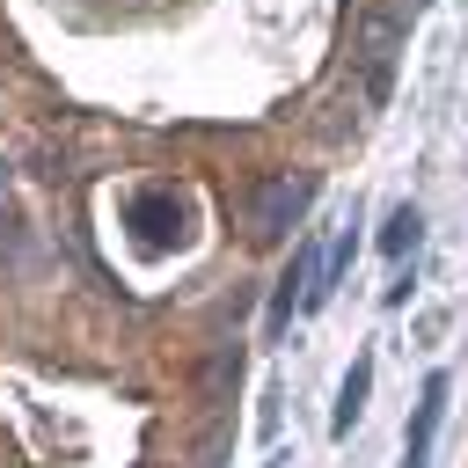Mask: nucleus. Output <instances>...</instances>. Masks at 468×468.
<instances>
[{"mask_svg": "<svg viewBox=\"0 0 468 468\" xmlns=\"http://www.w3.org/2000/svg\"><path fill=\"white\" fill-rule=\"evenodd\" d=\"M366 395H373V358H351V373H344V388H336V410H329V431H336V439L358 424Z\"/></svg>", "mask_w": 468, "mask_h": 468, "instance_id": "obj_5", "label": "nucleus"}, {"mask_svg": "<svg viewBox=\"0 0 468 468\" xmlns=\"http://www.w3.org/2000/svg\"><path fill=\"white\" fill-rule=\"evenodd\" d=\"M417 241H424V212H417V205H395L388 227H380V256L402 263V256H417Z\"/></svg>", "mask_w": 468, "mask_h": 468, "instance_id": "obj_6", "label": "nucleus"}, {"mask_svg": "<svg viewBox=\"0 0 468 468\" xmlns=\"http://www.w3.org/2000/svg\"><path fill=\"white\" fill-rule=\"evenodd\" d=\"M271 468H285V461H271Z\"/></svg>", "mask_w": 468, "mask_h": 468, "instance_id": "obj_7", "label": "nucleus"}, {"mask_svg": "<svg viewBox=\"0 0 468 468\" xmlns=\"http://www.w3.org/2000/svg\"><path fill=\"white\" fill-rule=\"evenodd\" d=\"M307 205H314V176H263L249 190V241H263V249L285 241Z\"/></svg>", "mask_w": 468, "mask_h": 468, "instance_id": "obj_1", "label": "nucleus"}, {"mask_svg": "<svg viewBox=\"0 0 468 468\" xmlns=\"http://www.w3.org/2000/svg\"><path fill=\"white\" fill-rule=\"evenodd\" d=\"M183 219H190V197H183L176 183H146V190L124 197V227H132V241H139L146 256L176 249V241H183Z\"/></svg>", "mask_w": 468, "mask_h": 468, "instance_id": "obj_2", "label": "nucleus"}, {"mask_svg": "<svg viewBox=\"0 0 468 468\" xmlns=\"http://www.w3.org/2000/svg\"><path fill=\"white\" fill-rule=\"evenodd\" d=\"M446 373H431L424 380V395H417V424H410V446H402V468H424V453H431V431H439V417H446Z\"/></svg>", "mask_w": 468, "mask_h": 468, "instance_id": "obj_4", "label": "nucleus"}, {"mask_svg": "<svg viewBox=\"0 0 468 468\" xmlns=\"http://www.w3.org/2000/svg\"><path fill=\"white\" fill-rule=\"evenodd\" d=\"M395 51H402V15H366L358 66H366V95L373 102H388V88H395Z\"/></svg>", "mask_w": 468, "mask_h": 468, "instance_id": "obj_3", "label": "nucleus"}]
</instances>
